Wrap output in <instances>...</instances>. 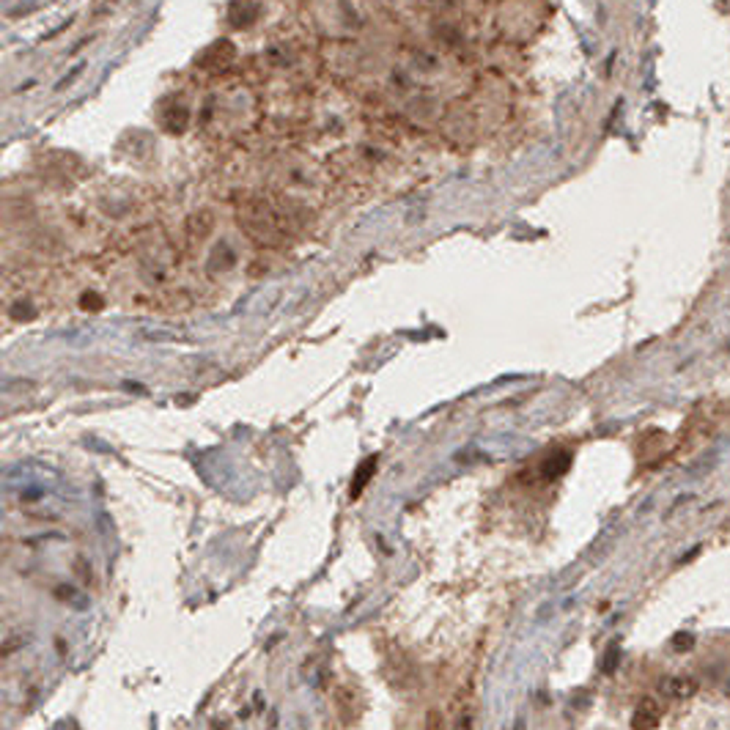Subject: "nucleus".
<instances>
[{"label":"nucleus","instance_id":"2","mask_svg":"<svg viewBox=\"0 0 730 730\" xmlns=\"http://www.w3.org/2000/svg\"><path fill=\"white\" fill-rule=\"evenodd\" d=\"M695 689H698V681L695 678H673L670 681V692L676 695V698H689V695H695Z\"/></svg>","mask_w":730,"mask_h":730},{"label":"nucleus","instance_id":"3","mask_svg":"<svg viewBox=\"0 0 730 730\" xmlns=\"http://www.w3.org/2000/svg\"><path fill=\"white\" fill-rule=\"evenodd\" d=\"M692 643H695V637H692V634H676V640H673V648H676V651H689V648H692Z\"/></svg>","mask_w":730,"mask_h":730},{"label":"nucleus","instance_id":"1","mask_svg":"<svg viewBox=\"0 0 730 730\" xmlns=\"http://www.w3.org/2000/svg\"><path fill=\"white\" fill-rule=\"evenodd\" d=\"M659 720H662V709H659V703L651 700V698H645V700L637 706L634 717H632V728L634 730H654L656 725H659Z\"/></svg>","mask_w":730,"mask_h":730}]
</instances>
